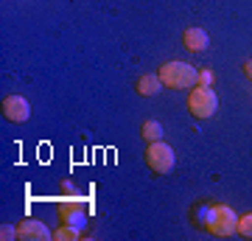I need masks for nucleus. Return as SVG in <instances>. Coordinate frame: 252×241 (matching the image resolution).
<instances>
[{"label": "nucleus", "mask_w": 252, "mask_h": 241, "mask_svg": "<svg viewBox=\"0 0 252 241\" xmlns=\"http://www.w3.org/2000/svg\"><path fill=\"white\" fill-rule=\"evenodd\" d=\"M135 90H137V96H143V99H152V96H157V93L162 90V81H160V76L143 73V76L135 81Z\"/></svg>", "instance_id": "nucleus-9"}, {"label": "nucleus", "mask_w": 252, "mask_h": 241, "mask_svg": "<svg viewBox=\"0 0 252 241\" xmlns=\"http://www.w3.org/2000/svg\"><path fill=\"white\" fill-rule=\"evenodd\" d=\"M235 233H241L244 239H252V213H247V216H241V219H238Z\"/></svg>", "instance_id": "nucleus-12"}, {"label": "nucleus", "mask_w": 252, "mask_h": 241, "mask_svg": "<svg viewBox=\"0 0 252 241\" xmlns=\"http://www.w3.org/2000/svg\"><path fill=\"white\" fill-rule=\"evenodd\" d=\"M146 163H149V169H152L154 174H171L174 163H177V154H174V149L168 143L154 140V143H149V149H146Z\"/></svg>", "instance_id": "nucleus-4"}, {"label": "nucleus", "mask_w": 252, "mask_h": 241, "mask_svg": "<svg viewBox=\"0 0 252 241\" xmlns=\"http://www.w3.org/2000/svg\"><path fill=\"white\" fill-rule=\"evenodd\" d=\"M0 109H3V118L11 121V124H26L28 118H31V104L23 96H6Z\"/></svg>", "instance_id": "nucleus-6"}, {"label": "nucleus", "mask_w": 252, "mask_h": 241, "mask_svg": "<svg viewBox=\"0 0 252 241\" xmlns=\"http://www.w3.org/2000/svg\"><path fill=\"white\" fill-rule=\"evenodd\" d=\"M59 219H62V224H70L76 230H84L87 227V207L79 199H67V202L59 205Z\"/></svg>", "instance_id": "nucleus-5"}, {"label": "nucleus", "mask_w": 252, "mask_h": 241, "mask_svg": "<svg viewBox=\"0 0 252 241\" xmlns=\"http://www.w3.org/2000/svg\"><path fill=\"white\" fill-rule=\"evenodd\" d=\"M0 239H3V241L17 239V227H3V230H0Z\"/></svg>", "instance_id": "nucleus-14"}, {"label": "nucleus", "mask_w": 252, "mask_h": 241, "mask_svg": "<svg viewBox=\"0 0 252 241\" xmlns=\"http://www.w3.org/2000/svg\"><path fill=\"white\" fill-rule=\"evenodd\" d=\"M140 135H143L149 143L162 140V124H157V121H146V124L140 126Z\"/></svg>", "instance_id": "nucleus-10"}, {"label": "nucleus", "mask_w": 252, "mask_h": 241, "mask_svg": "<svg viewBox=\"0 0 252 241\" xmlns=\"http://www.w3.org/2000/svg\"><path fill=\"white\" fill-rule=\"evenodd\" d=\"M244 73H247V76H250V79H252V59H250V62H247V65H244Z\"/></svg>", "instance_id": "nucleus-15"}, {"label": "nucleus", "mask_w": 252, "mask_h": 241, "mask_svg": "<svg viewBox=\"0 0 252 241\" xmlns=\"http://www.w3.org/2000/svg\"><path fill=\"white\" fill-rule=\"evenodd\" d=\"M199 84L210 87V84H213V73H210V70H199Z\"/></svg>", "instance_id": "nucleus-13"}, {"label": "nucleus", "mask_w": 252, "mask_h": 241, "mask_svg": "<svg viewBox=\"0 0 252 241\" xmlns=\"http://www.w3.org/2000/svg\"><path fill=\"white\" fill-rule=\"evenodd\" d=\"M17 239L20 241H51L54 233L48 230V224H42L39 219H23L17 224Z\"/></svg>", "instance_id": "nucleus-7"}, {"label": "nucleus", "mask_w": 252, "mask_h": 241, "mask_svg": "<svg viewBox=\"0 0 252 241\" xmlns=\"http://www.w3.org/2000/svg\"><path fill=\"white\" fill-rule=\"evenodd\" d=\"M219 109V99L216 93L205 84H196V87H190L188 93V112L193 118H210L213 112Z\"/></svg>", "instance_id": "nucleus-3"}, {"label": "nucleus", "mask_w": 252, "mask_h": 241, "mask_svg": "<svg viewBox=\"0 0 252 241\" xmlns=\"http://www.w3.org/2000/svg\"><path fill=\"white\" fill-rule=\"evenodd\" d=\"M207 45H210L207 31H202V28H185L182 31V48H188L190 54H202Z\"/></svg>", "instance_id": "nucleus-8"}, {"label": "nucleus", "mask_w": 252, "mask_h": 241, "mask_svg": "<svg viewBox=\"0 0 252 241\" xmlns=\"http://www.w3.org/2000/svg\"><path fill=\"white\" fill-rule=\"evenodd\" d=\"M81 236V230H76V227H70V224H62V227H59V230H54V239L56 241H76Z\"/></svg>", "instance_id": "nucleus-11"}, {"label": "nucleus", "mask_w": 252, "mask_h": 241, "mask_svg": "<svg viewBox=\"0 0 252 241\" xmlns=\"http://www.w3.org/2000/svg\"><path fill=\"white\" fill-rule=\"evenodd\" d=\"M157 76H160L162 87H168V90H190V87H196V81H199L196 68L188 62H177V59L160 65Z\"/></svg>", "instance_id": "nucleus-1"}, {"label": "nucleus", "mask_w": 252, "mask_h": 241, "mask_svg": "<svg viewBox=\"0 0 252 241\" xmlns=\"http://www.w3.org/2000/svg\"><path fill=\"white\" fill-rule=\"evenodd\" d=\"M202 227L219 236V239H227V236H233L235 227H238V216L233 213V207L230 205H210L205 207V213H202Z\"/></svg>", "instance_id": "nucleus-2"}]
</instances>
